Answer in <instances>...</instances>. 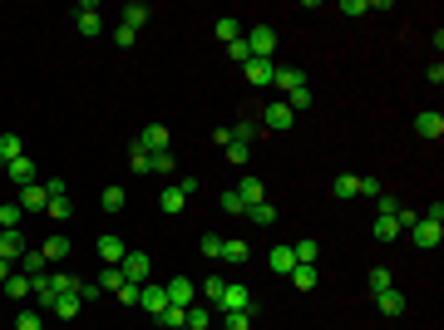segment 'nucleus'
Returning a JSON list of instances; mask_svg holds the SVG:
<instances>
[{
	"label": "nucleus",
	"instance_id": "f257e3e1",
	"mask_svg": "<svg viewBox=\"0 0 444 330\" xmlns=\"http://www.w3.org/2000/svg\"><path fill=\"white\" fill-rule=\"evenodd\" d=\"M242 40H247V49H252V60H276V30H271V25H252Z\"/></svg>",
	"mask_w": 444,
	"mask_h": 330
},
{
	"label": "nucleus",
	"instance_id": "f03ea898",
	"mask_svg": "<svg viewBox=\"0 0 444 330\" xmlns=\"http://www.w3.org/2000/svg\"><path fill=\"white\" fill-rule=\"evenodd\" d=\"M217 311H222V315H228V311H252V315H257V301H252V291H247V286L228 281V286H222V301H217Z\"/></svg>",
	"mask_w": 444,
	"mask_h": 330
},
{
	"label": "nucleus",
	"instance_id": "7ed1b4c3",
	"mask_svg": "<svg viewBox=\"0 0 444 330\" xmlns=\"http://www.w3.org/2000/svg\"><path fill=\"white\" fill-rule=\"evenodd\" d=\"M410 232H415V247H439V237H444V222H429V217H415L410 222Z\"/></svg>",
	"mask_w": 444,
	"mask_h": 330
},
{
	"label": "nucleus",
	"instance_id": "20e7f679",
	"mask_svg": "<svg viewBox=\"0 0 444 330\" xmlns=\"http://www.w3.org/2000/svg\"><path fill=\"white\" fill-rule=\"evenodd\" d=\"M94 251H99V261H104V266H119V261L129 256V247H124V242H119L114 232H104V237L94 242Z\"/></svg>",
	"mask_w": 444,
	"mask_h": 330
},
{
	"label": "nucleus",
	"instance_id": "39448f33",
	"mask_svg": "<svg viewBox=\"0 0 444 330\" xmlns=\"http://www.w3.org/2000/svg\"><path fill=\"white\" fill-rule=\"evenodd\" d=\"M301 84H306V74H301L296 65H276V69H271V89H276V94H292V89H301Z\"/></svg>",
	"mask_w": 444,
	"mask_h": 330
},
{
	"label": "nucleus",
	"instance_id": "423d86ee",
	"mask_svg": "<svg viewBox=\"0 0 444 330\" xmlns=\"http://www.w3.org/2000/svg\"><path fill=\"white\" fill-rule=\"evenodd\" d=\"M262 124H267L271 133H287V129L296 124V114H292V108H287L282 99H276V104H267V114H262Z\"/></svg>",
	"mask_w": 444,
	"mask_h": 330
},
{
	"label": "nucleus",
	"instance_id": "0eeeda50",
	"mask_svg": "<svg viewBox=\"0 0 444 330\" xmlns=\"http://www.w3.org/2000/svg\"><path fill=\"white\" fill-rule=\"evenodd\" d=\"M134 148H143V153H168V129H163V124H148V129L134 138Z\"/></svg>",
	"mask_w": 444,
	"mask_h": 330
},
{
	"label": "nucleus",
	"instance_id": "6e6552de",
	"mask_svg": "<svg viewBox=\"0 0 444 330\" xmlns=\"http://www.w3.org/2000/svg\"><path fill=\"white\" fill-rule=\"evenodd\" d=\"M119 271H124V281H134V286H148V256H143V251H129V256L119 261Z\"/></svg>",
	"mask_w": 444,
	"mask_h": 330
},
{
	"label": "nucleus",
	"instance_id": "1a4fd4ad",
	"mask_svg": "<svg viewBox=\"0 0 444 330\" xmlns=\"http://www.w3.org/2000/svg\"><path fill=\"white\" fill-rule=\"evenodd\" d=\"M415 133H420V138H444V114H439V108L415 114Z\"/></svg>",
	"mask_w": 444,
	"mask_h": 330
},
{
	"label": "nucleus",
	"instance_id": "9d476101",
	"mask_svg": "<svg viewBox=\"0 0 444 330\" xmlns=\"http://www.w3.org/2000/svg\"><path fill=\"white\" fill-rule=\"evenodd\" d=\"M74 20H79V35H84V40H94V35L104 30V20H99V6H94V0H84V6L74 10Z\"/></svg>",
	"mask_w": 444,
	"mask_h": 330
},
{
	"label": "nucleus",
	"instance_id": "9b49d317",
	"mask_svg": "<svg viewBox=\"0 0 444 330\" xmlns=\"http://www.w3.org/2000/svg\"><path fill=\"white\" fill-rule=\"evenodd\" d=\"M163 291H168V306H193V301H198V286H193L188 277H173Z\"/></svg>",
	"mask_w": 444,
	"mask_h": 330
},
{
	"label": "nucleus",
	"instance_id": "f8f14e48",
	"mask_svg": "<svg viewBox=\"0 0 444 330\" xmlns=\"http://www.w3.org/2000/svg\"><path fill=\"white\" fill-rule=\"evenodd\" d=\"M0 256H6V261H20V256H25V237H20V227H0Z\"/></svg>",
	"mask_w": 444,
	"mask_h": 330
},
{
	"label": "nucleus",
	"instance_id": "ddd939ff",
	"mask_svg": "<svg viewBox=\"0 0 444 330\" xmlns=\"http://www.w3.org/2000/svg\"><path fill=\"white\" fill-rule=\"evenodd\" d=\"M271 69H276V60H247V65H242L247 84H257V89H267V84H271Z\"/></svg>",
	"mask_w": 444,
	"mask_h": 330
},
{
	"label": "nucleus",
	"instance_id": "4468645a",
	"mask_svg": "<svg viewBox=\"0 0 444 330\" xmlns=\"http://www.w3.org/2000/svg\"><path fill=\"white\" fill-rule=\"evenodd\" d=\"M138 306H143L148 315H163V311H168V291H163V286H143V291H138Z\"/></svg>",
	"mask_w": 444,
	"mask_h": 330
},
{
	"label": "nucleus",
	"instance_id": "2eb2a0df",
	"mask_svg": "<svg viewBox=\"0 0 444 330\" xmlns=\"http://www.w3.org/2000/svg\"><path fill=\"white\" fill-rule=\"evenodd\" d=\"M20 207H25V212H45V207H49V192H45V183H30V188H20Z\"/></svg>",
	"mask_w": 444,
	"mask_h": 330
},
{
	"label": "nucleus",
	"instance_id": "dca6fc26",
	"mask_svg": "<svg viewBox=\"0 0 444 330\" xmlns=\"http://www.w3.org/2000/svg\"><path fill=\"white\" fill-rule=\"evenodd\" d=\"M40 256H45V261H65V256H70V237H65V232L45 237V242H40Z\"/></svg>",
	"mask_w": 444,
	"mask_h": 330
},
{
	"label": "nucleus",
	"instance_id": "f3484780",
	"mask_svg": "<svg viewBox=\"0 0 444 330\" xmlns=\"http://www.w3.org/2000/svg\"><path fill=\"white\" fill-rule=\"evenodd\" d=\"M15 158H25V143H20V133H0V168H10Z\"/></svg>",
	"mask_w": 444,
	"mask_h": 330
},
{
	"label": "nucleus",
	"instance_id": "a211bd4d",
	"mask_svg": "<svg viewBox=\"0 0 444 330\" xmlns=\"http://www.w3.org/2000/svg\"><path fill=\"white\" fill-rule=\"evenodd\" d=\"M232 192H237V197H242L247 207H257V202H267V188H262V178H242V183H237Z\"/></svg>",
	"mask_w": 444,
	"mask_h": 330
},
{
	"label": "nucleus",
	"instance_id": "6ab92c4d",
	"mask_svg": "<svg viewBox=\"0 0 444 330\" xmlns=\"http://www.w3.org/2000/svg\"><path fill=\"white\" fill-rule=\"evenodd\" d=\"M252 256V247L242 242V237H222V261H232V266H242Z\"/></svg>",
	"mask_w": 444,
	"mask_h": 330
},
{
	"label": "nucleus",
	"instance_id": "aec40b11",
	"mask_svg": "<svg viewBox=\"0 0 444 330\" xmlns=\"http://www.w3.org/2000/svg\"><path fill=\"white\" fill-rule=\"evenodd\" d=\"M375 306H380L385 315H405V306H410V301H405V291H395V286H390V291H380V296H375Z\"/></svg>",
	"mask_w": 444,
	"mask_h": 330
},
{
	"label": "nucleus",
	"instance_id": "412c9836",
	"mask_svg": "<svg viewBox=\"0 0 444 330\" xmlns=\"http://www.w3.org/2000/svg\"><path fill=\"white\" fill-rule=\"evenodd\" d=\"M331 192H336L341 202H351V197H360V178L356 173H341L336 183H331Z\"/></svg>",
	"mask_w": 444,
	"mask_h": 330
},
{
	"label": "nucleus",
	"instance_id": "4be33fe9",
	"mask_svg": "<svg viewBox=\"0 0 444 330\" xmlns=\"http://www.w3.org/2000/svg\"><path fill=\"white\" fill-rule=\"evenodd\" d=\"M6 173H10V178H15L20 188H30V183H40V178H35V163H30V158H15V163H10V168H6Z\"/></svg>",
	"mask_w": 444,
	"mask_h": 330
},
{
	"label": "nucleus",
	"instance_id": "5701e85b",
	"mask_svg": "<svg viewBox=\"0 0 444 330\" xmlns=\"http://www.w3.org/2000/svg\"><path fill=\"white\" fill-rule=\"evenodd\" d=\"M400 232H405L400 217H380V212H375V237H380V242H395Z\"/></svg>",
	"mask_w": 444,
	"mask_h": 330
},
{
	"label": "nucleus",
	"instance_id": "b1692460",
	"mask_svg": "<svg viewBox=\"0 0 444 330\" xmlns=\"http://www.w3.org/2000/svg\"><path fill=\"white\" fill-rule=\"evenodd\" d=\"M292 266H296L292 247H271V271H276V277H292Z\"/></svg>",
	"mask_w": 444,
	"mask_h": 330
},
{
	"label": "nucleus",
	"instance_id": "393cba45",
	"mask_svg": "<svg viewBox=\"0 0 444 330\" xmlns=\"http://www.w3.org/2000/svg\"><path fill=\"white\" fill-rule=\"evenodd\" d=\"M119 15H124V20H119V25H129V30H134V35H138V25H148V6H138V0H134V6H124V10H119Z\"/></svg>",
	"mask_w": 444,
	"mask_h": 330
},
{
	"label": "nucleus",
	"instance_id": "a878e982",
	"mask_svg": "<svg viewBox=\"0 0 444 330\" xmlns=\"http://www.w3.org/2000/svg\"><path fill=\"white\" fill-rule=\"evenodd\" d=\"M311 99H316V94H311V89H306V84H301V89H292V94H287V99H282V104H287V108H292V114H306V108H311Z\"/></svg>",
	"mask_w": 444,
	"mask_h": 330
},
{
	"label": "nucleus",
	"instance_id": "bb28decb",
	"mask_svg": "<svg viewBox=\"0 0 444 330\" xmlns=\"http://www.w3.org/2000/svg\"><path fill=\"white\" fill-rule=\"evenodd\" d=\"M365 286L380 296V291H390L395 286V277H390V271H385V266H370V277H365Z\"/></svg>",
	"mask_w": 444,
	"mask_h": 330
},
{
	"label": "nucleus",
	"instance_id": "cd10ccee",
	"mask_svg": "<svg viewBox=\"0 0 444 330\" xmlns=\"http://www.w3.org/2000/svg\"><path fill=\"white\" fill-rule=\"evenodd\" d=\"M188 330H212V311L193 301V306H188Z\"/></svg>",
	"mask_w": 444,
	"mask_h": 330
},
{
	"label": "nucleus",
	"instance_id": "c85d7f7f",
	"mask_svg": "<svg viewBox=\"0 0 444 330\" xmlns=\"http://www.w3.org/2000/svg\"><path fill=\"white\" fill-rule=\"evenodd\" d=\"M20 277H30V281L45 277V256H40V251H25V256H20Z\"/></svg>",
	"mask_w": 444,
	"mask_h": 330
},
{
	"label": "nucleus",
	"instance_id": "c756f323",
	"mask_svg": "<svg viewBox=\"0 0 444 330\" xmlns=\"http://www.w3.org/2000/svg\"><path fill=\"white\" fill-rule=\"evenodd\" d=\"M54 315H60V320H74V315H79V291H70V296L54 301Z\"/></svg>",
	"mask_w": 444,
	"mask_h": 330
},
{
	"label": "nucleus",
	"instance_id": "7c9ffc66",
	"mask_svg": "<svg viewBox=\"0 0 444 330\" xmlns=\"http://www.w3.org/2000/svg\"><path fill=\"white\" fill-rule=\"evenodd\" d=\"M252 311H228V315H222V330H252Z\"/></svg>",
	"mask_w": 444,
	"mask_h": 330
},
{
	"label": "nucleus",
	"instance_id": "2f4dec72",
	"mask_svg": "<svg viewBox=\"0 0 444 330\" xmlns=\"http://www.w3.org/2000/svg\"><path fill=\"white\" fill-rule=\"evenodd\" d=\"M0 291H6L10 301H25V296H30V277H20V271H15V277H10L6 286H0Z\"/></svg>",
	"mask_w": 444,
	"mask_h": 330
},
{
	"label": "nucleus",
	"instance_id": "473e14b6",
	"mask_svg": "<svg viewBox=\"0 0 444 330\" xmlns=\"http://www.w3.org/2000/svg\"><path fill=\"white\" fill-rule=\"evenodd\" d=\"M45 217H54V222H65V217H74V202H70V197H49Z\"/></svg>",
	"mask_w": 444,
	"mask_h": 330
},
{
	"label": "nucleus",
	"instance_id": "72a5a7b5",
	"mask_svg": "<svg viewBox=\"0 0 444 330\" xmlns=\"http://www.w3.org/2000/svg\"><path fill=\"white\" fill-rule=\"evenodd\" d=\"M217 40H222V44H232V40H242V25H237L232 15H222V20H217Z\"/></svg>",
	"mask_w": 444,
	"mask_h": 330
},
{
	"label": "nucleus",
	"instance_id": "f704fd0d",
	"mask_svg": "<svg viewBox=\"0 0 444 330\" xmlns=\"http://www.w3.org/2000/svg\"><path fill=\"white\" fill-rule=\"evenodd\" d=\"M247 217H252L257 227H271V222H276V207H271V202H257V207H247Z\"/></svg>",
	"mask_w": 444,
	"mask_h": 330
},
{
	"label": "nucleus",
	"instance_id": "c9c22d12",
	"mask_svg": "<svg viewBox=\"0 0 444 330\" xmlns=\"http://www.w3.org/2000/svg\"><path fill=\"white\" fill-rule=\"evenodd\" d=\"M292 286L296 291H311L316 286V266H292Z\"/></svg>",
	"mask_w": 444,
	"mask_h": 330
},
{
	"label": "nucleus",
	"instance_id": "e433bc0d",
	"mask_svg": "<svg viewBox=\"0 0 444 330\" xmlns=\"http://www.w3.org/2000/svg\"><path fill=\"white\" fill-rule=\"evenodd\" d=\"M119 286H124V271L119 266H104L99 271V291H119Z\"/></svg>",
	"mask_w": 444,
	"mask_h": 330
},
{
	"label": "nucleus",
	"instance_id": "4c0bfd02",
	"mask_svg": "<svg viewBox=\"0 0 444 330\" xmlns=\"http://www.w3.org/2000/svg\"><path fill=\"white\" fill-rule=\"evenodd\" d=\"M158 320L168 325V330H183V325H188V306H168V311H163Z\"/></svg>",
	"mask_w": 444,
	"mask_h": 330
},
{
	"label": "nucleus",
	"instance_id": "58836bf2",
	"mask_svg": "<svg viewBox=\"0 0 444 330\" xmlns=\"http://www.w3.org/2000/svg\"><path fill=\"white\" fill-rule=\"evenodd\" d=\"M158 202H163V212H183V207H188V197H183L178 188H163V197H158Z\"/></svg>",
	"mask_w": 444,
	"mask_h": 330
},
{
	"label": "nucleus",
	"instance_id": "ea45409f",
	"mask_svg": "<svg viewBox=\"0 0 444 330\" xmlns=\"http://www.w3.org/2000/svg\"><path fill=\"white\" fill-rule=\"evenodd\" d=\"M148 173H178L173 153H153V158H148Z\"/></svg>",
	"mask_w": 444,
	"mask_h": 330
},
{
	"label": "nucleus",
	"instance_id": "a19ab883",
	"mask_svg": "<svg viewBox=\"0 0 444 330\" xmlns=\"http://www.w3.org/2000/svg\"><path fill=\"white\" fill-rule=\"evenodd\" d=\"M104 212H124V188H104Z\"/></svg>",
	"mask_w": 444,
	"mask_h": 330
},
{
	"label": "nucleus",
	"instance_id": "79ce46f5",
	"mask_svg": "<svg viewBox=\"0 0 444 330\" xmlns=\"http://www.w3.org/2000/svg\"><path fill=\"white\" fill-rule=\"evenodd\" d=\"M20 217H25V207H20V202L0 207V227H20Z\"/></svg>",
	"mask_w": 444,
	"mask_h": 330
},
{
	"label": "nucleus",
	"instance_id": "37998d69",
	"mask_svg": "<svg viewBox=\"0 0 444 330\" xmlns=\"http://www.w3.org/2000/svg\"><path fill=\"white\" fill-rule=\"evenodd\" d=\"M252 138H257V124H252V119H242V124L232 129V143H247V148H252Z\"/></svg>",
	"mask_w": 444,
	"mask_h": 330
},
{
	"label": "nucleus",
	"instance_id": "c03bdc74",
	"mask_svg": "<svg viewBox=\"0 0 444 330\" xmlns=\"http://www.w3.org/2000/svg\"><path fill=\"white\" fill-rule=\"evenodd\" d=\"M228 60H232V65H247V60H252V49H247V40H232V44H228Z\"/></svg>",
	"mask_w": 444,
	"mask_h": 330
},
{
	"label": "nucleus",
	"instance_id": "a18cd8bd",
	"mask_svg": "<svg viewBox=\"0 0 444 330\" xmlns=\"http://www.w3.org/2000/svg\"><path fill=\"white\" fill-rule=\"evenodd\" d=\"M222 212H232V217H247V202L237 192H222Z\"/></svg>",
	"mask_w": 444,
	"mask_h": 330
},
{
	"label": "nucleus",
	"instance_id": "49530a36",
	"mask_svg": "<svg viewBox=\"0 0 444 330\" xmlns=\"http://www.w3.org/2000/svg\"><path fill=\"white\" fill-rule=\"evenodd\" d=\"M222 286H228V281H222V277H207V281H203V296H207V301L217 306V301H222Z\"/></svg>",
	"mask_w": 444,
	"mask_h": 330
},
{
	"label": "nucleus",
	"instance_id": "de8ad7c7",
	"mask_svg": "<svg viewBox=\"0 0 444 330\" xmlns=\"http://www.w3.org/2000/svg\"><path fill=\"white\" fill-rule=\"evenodd\" d=\"M222 153L232 158V168H242V163H247V153H252V148H247V143H228V148H222Z\"/></svg>",
	"mask_w": 444,
	"mask_h": 330
},
{
	"label": "nucleus",
	"instance_id": "09e8293b",
	"mask_svg": "<svg viewBox=\"0 0 444 330\" xmlns=\"http://www.w3.org/2000/svg\"><path fill=\"white\" fill-rule=\"evenodd\" d=\"M198 251H203V256H222V237H212V232H207V237L198 242Z\"/></svg>",
	"mask_w": 444,
	"mask_h": 330
},
{
	"label": "nucleus",
	"instance_id": "8fccbe9b",
	"mask_svg": "<svg viewBox=\"0 0 444 330\" xmlns=\"http://www.w3.org/2000/svg\"><path fill=\"white\" fill-rule=\"evenodd\" d=\"M138 291H143V286H134V281H124V286H119V291H114V296H119V301H124V306H138Z\"/></svg>",
	"mask_w": 444,
	"mask_h": 330
},
{
	"label": "nucleus",
	"instance_id": "3c124183",
	"mask_svg": "<svg viewBox=\"0 0 444 330\" xmlns=\"http://www.w3.org/2000/svg\"><path fill=\"white\" fill-rule=\"evenodd\" d=\"M360 197H385V188H380V178H360Z\"/></svg>",
	"mask_w": 444,
	"mask_h": 330
},
{
	"label": "nucleus",
	"instance_id": "603ef678",
	"mask_svg": "<svg viewBox=\"0 0 444 330\" xmlns=\"http://www.w3.org/2000/svg\"><path fill=\"white\" fill-rule=\"evenodd\" d=\"M15 330H40V315H35V311H20V315H15Z\"/></svg>",
	"mask_w": 444,
	"mask_h": 330
},
{
	"label": "nucleus",
	"instance_id": "864d4df0",
	"mask_svg": "<svg viewBox=\"0 0 444 330\" xmlns=\"http://www.w3.org/2000/svg\"><path fill=\"white\" fill-rule=\"evenodd\" d=\"M45 192H49V197H70V183H65V178H49Z\"/></svg>",
	"mask_w": 444,
	"mask_h": 330
},
{
	"label": "nucleus",
	"instance_id": "5fc2aeb1",
	"mask_svg": "<svg viewBox=\"0 0 444 330\" xmlns=\"http://www.w3.org/2000/svg\"><path fill=\"white\" fill-rule=\"evenodd\" d=\"M148 158H153V153H143V148H129V163H134L138 173H148Z\"/></svg>",
	"mask_w": 444,
	"mask_h": 330
},
{
	"label": "nucleus",
	"instance_id": "6e6d98bb",
	"mask_svg": "<svg viewBox=\"0 0 444 330\" xmlns=\"http://www.w3.org/2000/svg\"><path fill=\"white\" fill-rule=\"evenodd\" d=\"M341 10H346V15H365V10H370V0H341Z\"/></svg>",
	"mask_w": 444,
	"mask_h": 330
},
{
	"label": "nucleus",
	"instance_id": "4d7b16f0",
	"mask_svg": "<svg viewBox=\"0 0 444 330\" xmlns=\"http://www.w3.org/2000/svg\"><path fill=\"white\" fill-rule=\"evenodd\" d=\"M114 40H119V49H129V44H134V40H138V35H134V30H129V25H119V30H114Z\"/></svg>",
	"mask_w": 444,
	"mask_h": 330
},
{
	"label": "nucleus",
	"instance_id": "13d9d810",
	"mask_svg": "<svg viewBox=\"0 0 444 330\" xmlns=\"http://www.w3.org/2000/svg\"><path fill=\"white\" fill-rule=\"evenodd\" d=\"M173 188H178V192H183V197H193V192H198V178H178V183H173Z\"/></svg>",
	"mask_w": 444,
	"mask_h": 330
},
{
	"label": "nucleus",
	"instance_id": "bf43d9fd",
	"mask_svg": "<svg viewBox=\"0 0 444 330\" xmlns=\"http://www.w3.org/2000/svg\"><path fill=\"white\" fill-rule=\"evenodd\" d=\"M10 277H15V271H10V261H6V256H0V286H6Z\"/></svg>",
	"mask_w": 444,
	"mask_h": 330
},
{
	"label": "nucleus",
	"instance_id": "052dcab7",
	"mask_svg": "<svg viewBox=\"0 0 444 330\" xmlns=\"http://www.w3.org/2000/svg\"><path fill=\"white\" fill-rule=\"evenodd\" d=\"M183 330H188V325H183Z\"/></svg>",
	"mask_w": 444,
	"mask_h": 330
}]
</instances>
